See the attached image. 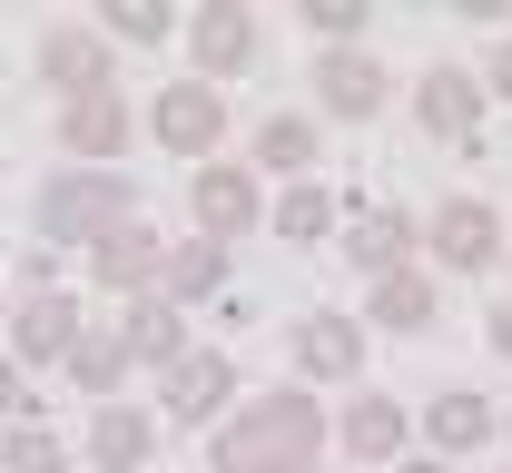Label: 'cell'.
<instances>
[{"label":"cell","instance_id":"2e32d148","mask_svg":"<svg viewBox=\"0 0 512 473\" xmlns=\"http://www.w3.org/2000/svg\"><path fill=\"white\" fill-rule=\"evenodd\" d=\"M158 454V414L148 405H89V464L99 473H138Z\"/></svg>","mask_w":512,"mask_h":473},{"label":"cell","instance_id":"6da1fadb","mask_svg":"<svg viewBox=\"0 0 512 473\" xmlns=\"http://www.w3.org/2000/svg\"><path fill=\"white\" fill-rule=\"evenodd\" d=\"M217 473H296L325 454V405L316 385H266L256 405H237L227 424H217Z\"/></svg>","mask_w":512,"mask_h":473},{"label":"cell","instance_id":"d6a6232c","mask_svg":"<svg viewBox=\"0 0 512 473\" xmlns=\"http://www.w3.org/2000/svg\"><path fill=\"white\" fill-rule=\"evenodd\" d=\"M0 326H10V296H0Z\"/></svg>","mask_w":512,"mask_h":473},{"label":"cell","instance_id":"f546056e","mask_svg":"<svg viewBox=\"0 0 512 473\" xmlns=\"http://www.w3.org/2000/svg\"><path fill=\"white\" fill-rule=\"evenodd\" d=\"M483 89H493V99H512V40H493V69H483Z\"/></svg>","mask_w":512,"mask_h":473},{"label":"cell","instance_id":"7a4b0ae2","mask_svg":"<svg viewBox=\"0 0 512 473\" xmlns=\"http://www.w3.org/2000/svg\"><path fill=\"white\" fill-rule=\"evenodd\" d=\"M109 227H128V178L119 168H60L50 188H40V237L50 247H99Z\"/></svg>","mask_w":512,"mask_h":473},{"label":"cell","instance_id":"603a6c76","mask_svg":"<svg viewBox=\"0 0 512 473\" xmlns=\"http://www.w3.org/2000/svg\"><path fill=\"white\" fill-rule=\"evenodd\" d=\"M256 168H276V178H306L316 168V119H256Z\"/></svg>","mask_w":512,"mask_h":473},{"label":"cell","instance_id":"8fae6325","mask_svg":"<svg viewBox=\"0 0 512 473\" xmlns=\"http://www.w3.org/2000/svg\"><path fill=\"white\" fill-rule=\"evenodd\" d=\"M69 345H79V306H69L60 286L50 296H20V316H10V365L30 375V365H69Z\"/></svg>","mask_w":512,"mask_h":473},{"label":"cell","instance_id":"9c48e42d","mask_svg":"<svg viewBox=\"0 0 512 473\" xmlns=\"http://www.w3.org/2000/svg\"><path fill=\"white\" fill-rule=\"evenodd\" d=\"M188 207H197V237H256V217H266V198H256V168H197V188H188Z\"/></svg>","mask_w":512,"mask_h":473},{"label":"cell","instance_id":"4dcf8cb0","mask_svg":"<svg viewBox=\"0 0 512 473\" xmlns=\"http://www.w3.org/2000/svg\"><path fill=\"white\" fill-rule=\"evenodd\" d=\"M483 336H493V355H512V306H493V316H483Z\"/></svg>","mask_w":512,"mask_h":473},{"label":"cell","instance_id":"ba28073f","mask_svg":"<svg viewBox=\"0 0 512 473\" xmlns=\"http://www.w3.org/2000/svg\"><path fill=\"white\" fill-rule=\"evenodd\" d=\"M40 79L69 99H89V89H109V30H89V20H60L50 40H40Z\"/></svg>","mask_w":512,"mask_h":473},{"label":"cell","instance_id":"83f0119b","mask_svg":"<svg viewBox=\"0 0 512 473\" xmlns=\"http://www.w3.org/2000/svg\"><path fill=\"white\" fill-rule=\"evenodd\" d=\"M0 424H30V375L0 355Z\"/></svg>","mask_w":512,"mask_h":473},{"label":"cell","instance_id":"cb8c5ba5","mask_svg":"<svg viewBox=\"0 0 512 473\" xmlns=\"http://www.w3.org/2000/svg\"><path fill=\"white\" fill-rule=\"evenodd\" d=\"M266 227H276V237H286V247H316L325 227H335V198H325L316 178H296V188H286V198L266 207Z\"/></svg>","mask_w":512,"mask_h":473},{"label":"cell","instance_id":"7402d4cb","mask_svg":"<svg viewBox=\"0 0 512 473\" xmlns=\"http://www.w3.org/2000/svg\"><path fill=\"white\" fill-rule=\"evenodd\" d=\"M217 286H227V247H217V237L168 247V276H158V296H168V306H197V296H217Z\"/></svg>","mask_w":512,"mask_h":473},{"label":"cell","instance_id":"4316f807","mask_svg":"<svg viewBox=\"0 0 512 473\" xmlns=\"http://www.w3.org/2000/svg\"><path fill=\"white\" fill-rule=\"evenodd\" d=\"M99 30L148 50V40H168V0H109V10H99Z\"/></svg>","mask_w":512,"mask_h":473},{"label":"cell","instance_id":"4fadbf2b","mask_svg":"<svg viewBox=\"0 0 512 473\" xmlns=\"http://www.w3.org/2000/svg\"><path fill=\"white\" fill-rule=\"evenodd\" d=\"M128 129H138V119H128L119 89H89V99H69V109H60V148L79 158V168H109V158L128 148Z\"/></svg>","mask_w":512,"mask_h":473},{"label":"cell","instance_id":"277c9868","mask_svg":"<svg viewBox=\"0 0 512 473\" xmlns=\"http://www.w3.org/2000/svg\"><path fill=\"white\" fill-rule=\"evenodd\" d=\"M227 405H237V365H227L217 345H188V355L158 375V414H168V424H227Z\"/></svg>","mask_w":512,"mask_h":473},{"label":"cell","instance_id":"1f68e13d","mask_svg":"<svg viewBox=\"0 0 512 473\" xmlns=\"http://www.w3.org/2000/svg\"><path fill=\"white\" fill-rule=\"evenodd\" d=\"M394 473H453V464H444V454H424V464H394Z\"/></svg>","mask_w":512,"mask_h":473},{"label":"cell","instance_id":"44dd1931","mask_svg":"<svg viewBox=\"0 0 512 473\" xmlns=\"http://www.w3.org/2000/svg\"><path fill=\"white\" fill-rule=\"evenodd\" d=\"M434 306H444V296H434V276H424V267L375 276V326H394V336H424V326H434Z\"/></svg>","mask_w":512,"mask_h":473},{"label":"cell","instance_id":"30bf717a","mask_svg":"<svg viewBox=\"0 0 512 473\" xmlns=\"http://www.w3.org/2000/svg\"><path fill=\"white\" fill-rule=\"evenodd\" d=\"M335 257H345L355 276L414 267V217H404V207H355V217H345V237H335Z\"/></svg>","mask_w":512,"mask_h":473},{"label":"cell","instance_id":"5b68a950","mask_svg":"<svg viewBox=\"0 0 512 473\" xmlns=\"http://www.w3.org/2000/svg\"><path fill=\"white\" fill-rule=\"evenodd\" d=\"M188 60H197V79L217 89V79H237V69H256L266 60V30H256V10H237V0H207L188 20Z\"/></svg>","mask_w":512,"mask_h":473},{"label":"cell","instance_id":"484cf974","mask_svg":"<svg viewBox=\"0 0 512 473\" xmlns=\"http://www.w3.org/2000/svg\"><path fill=\"white\" fill-rule=\"evenodd\" d=\"M296 10H306V30H316L325 50H355L365 20H375V0H296Z\"/></svg>","mask_w":512,"mask_h":473},{"label":"cell","instance_id":"7c38bea8","mask_svg":"<svg viewBox=\"0 0 512 473\" xmlns=\"http://www.w3.org/2000/svg\"><path fill=\"white\" fill-rule=\"evenodd\" d=\"M89 276L119 286V296H158V276H168V237H148V227L128 217V227H109V237L89 247Z\"/></svg>","mask_w":512,"mask_h":473},{"label":"cell","instance_id":"52a82bcc","mask_svg":"<svg viewBox=\"0 0 512 473\" xmlns=\"http://www.w3.org/2000/svg\"><path fill=\"white\" fill-rule=\"evenodd\" d=\"M424 247H434L453 276H483L493 257H503V217H493L483 198H444V207H434V227H424Z\"/></svg>","mask_w":512,"mask_h":473},{"label":"cell","instance_id":"d6986e66","mask_svg":"<svg viewBox=\"0 0 512 473\" xmlns=\"http://www.w3.org/2000/svg\"><path fill=\"white\" fill-rule=\"evenodd\" d=\"M119 375H128V336H119V326H79V345H69V385H79L89 405H119Z\"/></svg>","mask_w":512,"mask_h":473},{"label":"cell","instance_id":"e575fe53","mask_svg":"<svg viewBox=\"0 0 512 473\" xmlns=\"http://www.w3.org/2000/svg\"><path fill=\"white\" fill-rule=\"evenodd\" d=\"M503 434H512V424H503Z\"/></svg>","mask_w":512,"mask_h":473},{"label":"cell","instance_id":"d4e9b609","mask_svg":"<svg viewBox=\"0 0 512 473\" xmlns=\"http://www.w3.org/2000/svg\"><path fill=\"white\" fill-rule=\"evenodd\" d=\"M0 473H69V444L30 414V424H0Z\"/></svg>","mask_w":512,"mask_h":473},{"label":"cell","instance_id":"836d02e7","mask_svg":"<svg viewBox=\"0 0 512 473\" xmlns=\"http://www.w3.org/2000/svg\"><path fill=\"white\" fill-rule=\"evenodd\" d=\"M296 473H316V464H296Z\"/></svg>","mask_w":512,"mask_h":473},{"label":"cell","instance_id":"ac0fdd59","mask_svg":"<svg viewBox=\"0 0 512 473\" xmlns=\"http://www.w3.org/2000/svg\"><path fill=\"white\" fill-rule=\"evenodd\" d=\"M119 336H128V365H158V375H168V365L188 355V306H168V296H138V306L119 316Z\"/></svg>","mask_w":512,"mask_h":473},{"label":"cell","instance_id":"ffe728a7","mask_svg":"<svg viewBox=\"0 0 512 473\" xmlns=\"http://www.w3.org/2000/svg\"><path fill=\"white\" fill-rule=\"evenodd\" d=\"M424 434H434V454H473V444H493V405H483L473 385H444V395L424 405Z\"/></svg>","mask_w":512,"mask_h":473},{"label":"cell","instance_id":"e0dca14e","mask_svg":"<svg viewBox=\"0 0 512 473\" xmlns=\"http://www.w3.org/2000/svg\"><path fill=\"white\" fill-rule=\"evenodd\" d=\"M404 434H414V405H394V395H355L345 424H335V444H345L355 464H394V454H404Z\"/></svg>","mask_w":512,"mask_h":473},{"label":"cell","instance_id":"9a60e30c","mask_svg":"<svg viewBox=\"0 0 512 473\" xmlns=\"http://www.w3.org/2000/svg\"><path fill=\"white\" fill-rule=\"evenodd\" d=\"M384 60H365V50H325L316 60V99H325V119H375L384 109Z\"/></svg>","mask_w":512,"mask_h":473},{"label":"cell","instance_id":"3957f363","mask_svg":"<svg viewBox=\"0 0 512 473\" xmlns=\"http://www.w3.org/2000/svg\"><path fill=\"white\" fill-rule=\"evenodd\" d=\"M148 138H158L168 158H217V138H227V99H217L207 79H168V89L148 99Z\"/></svg>","mask_w":512,"mask_h":473},{"label":"cell","instance_id":"8992f818","mask_svg":"<svg viewBox=\"0 0 512 473\" xmlns=\"http://www.w3.org/2000/svg\"><path fill=\"white\" fill-rule=\"evenodd\" d=\"M414 129L473 148V129H483V79H473V69H453V60H434L424 79H414Z\"/></svg>","mask_w":512,"mask_h":473},{"label":"cell","instance_id":"f1b7e54d","mask_svg":"<svg viewBox=\"0 0 512 473\" xmlns=\"http://www.w3.org/2000/svg\"><path fill=\"white\" fill-rule=\"evenodd\" d=\"M50 276H60V247H20V286L30 296H50Z\"/></svg>","mask_w":512,"mask_h":473},{"label":"cell","instance_id":"5bb4252c","mask_svg":"<svg viewBox=\"0 0 512 473\" xmlns=\"http://www.w3.org/2000/svg\"><path fill=\"white\" fill-rule=\"evenodd\" d=\"M296 375L306 385H355L365 375V326L355 316H306L296 326Z\"/></svg>","mask_w":512,"mask_h":473}]
</instances>
